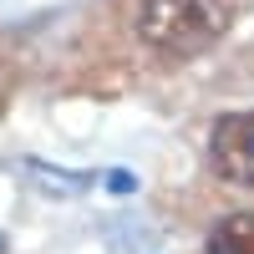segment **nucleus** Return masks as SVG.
<instances>
[{
    "mask_svg": "<svg viewBox=\"0 0 254 254\" xmlns=\"http://www.w3.org/2000/svg\"><path fill=\"white\" fill-rule=\"evenodd\" d=\"M229 31L224 0H142L137 5V36L142 46L163 56H203Z\"/></svg>",
    "mask_w": 254,
    "mask_h": 254,
    "instance_id": "f257e3e1",
    "label": "nucleus"
},
{
    "mask_svg": "<svg viewBox=\"0 0 254 254\" xmlns=\"http://www.w3.org/2000/svg\"><path fill=\"white\" fill-rule=\"evenodd\" d=\"M208 168H214L224 183H234V188H254V107L214 117Z\"/></svg>",
    "mask_w": 254,
    "mask_h": 254,
    "instance_id": "f03ea898",
    "label": "nucleus"
},
{
    "mask_svg": "<svg viewBox=\"0 0 254 254\" xmlns=\"http://www.w3.org/2000/svg\"><path fill=\"white\" fill-rule=\"evenodd\" d=\"M203 254H254V214H249V208L224 214L214 229H208Z\"/></svg>",
    "mask_w": 254,
    "mask_h": 254,
    "instance_id": "7ed1b4c3",
    "label": "nucleus"
},
{
    "mask_svg": "<svg viewBox=\"0 0 254 254\" xmlns=\"http://www.w3.org/2000/svg\"><path fill=\"white\" fill-rule=\"evenodd\" d=\"M26 178L51 198H81L92 183H102L97 173H66V168H46V163H26Z\"/></svg>",
    "mask_w": 254,
    "mask_h": 254,
    "instance_id": "20e7f679",
    "label": "nucleus"
}]
</instances>
